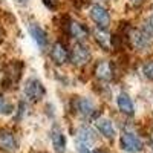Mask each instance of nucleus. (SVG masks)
<instances>
[{
	"mask_svg": "<svg viewBox=\"0 0 153 153\" xmlns=\"http://www.w3.org/2000/svg\"><path fill=\"white\" fill-rule=\"evenodd\" d=\"M89 17L91 20L97 25L98 29H107L110 26V12L106 6H103L101 3H95L89 9Z\"/></svg>",
	"mask_w": 153,
	"mask_h": 153,
	"instance_id": "obj_1",
	"label": "nucleus"
},
{
	"mask_svg": "<svg viewBox=\"0 0 153 153\" xmlns=\"http://www.w3.org/2000/svg\"><path fill=\"white\" fill-rule=\"evenodd\" d=\"M69 61L76 68H83L91 61V51L83 43L76 42L74 45V48L69 51Z\"/></svg>",
	"mask_w": 153,
	"mask_h": 153,
	"instance_id": "obj_2",
	"label": "nucleus"
},
{
	"mask_svg": "<svg viewBox=\"0 0 153 153\" xmlns=\"http://www.w3.org/2000/svg\"><path fill=\"white\" fill-rule=\"evenodd\" d=\"M120 146L127 153H138L144 149L143 139L133 132H123V135L120 138Z\"/></svg>",
	"mask_w": 153,
	"mask_h": 153,
	"instance_id": "obj_3",
	"label": "nucleus"
},
{
	"mask_svg": "<svg viewBox=\"0 0 153 153\" xmlns=\"http://www.w3.org/2000/svg\"><path fill=\"white\" fill-rule=\"evenodd\" d=\"M23 92H25V97H26L31 103H37V101H40L45 97L46 89H45V86H43V83L40 80L29 78L26 81V84H25Z\"/></svg>",
	"mask_w": 153,
	"mask_h": 153,
	"instance_id": "obj_4",
	"label": "nucleus"
},
{
	"mask_svg": "<svg viewBox=\"0 0 153 153\" xmlns=\"http://www.w3.org/2000/svg\"><path fill=\"white\" fill-rule=\"evenodd\" d=\"M66 34L71 38L76 40L78 43H83V42H86L87 38H89L91 31H89V28L86 26L84 23L76 22V20H69L68 25H66Z\"/></svg>",
	"mask_w": 153,
	"mask_h": 153,
	"instance_id": "obj_5",
	"label": "nucleus"
},
{
	"mask_svg": "<svg viewBox=\"0 0 153 153\" xmlns=\"http://www.w3.org/2000/svg\"><path fill=\"white\" fill-rule=\"evenodd\" d=\"M127 40L129 46L135 51H147L152 45V40L139 29H130L127 32Z\"/></svg>",
	"mask_w": 153,
	"mask_h": 153,
	"instance_id": "obj_6",
	"label": "nucleus"
},
{
	"mask_svg": "<svg viewBox=\"0 0 153 153\" xmlns=\"http://www.w3.org/2000/svg\"><path fill=\"white\" fill-rule=\"evenodd\" d=\"M94 74L100 81H112L115 76V66L109 60H100L94 68Z\"/></svg>",
	"mask_w": 153,
	"mask_h": 153,
	"instance_id": "obj_7",
	"label": "nucleus"
},
{
	"mask_svg": "<svg viewBox=\"0 0 153 153\" xmlns=\"http://www.w3.org/2000/svg\"><path fill=\"white\" fill-rule=\"evenodd\" d=\"M51 60L57 66H63L65 63L69 61V49L66 48L65 43L57 42L52 45V48H51Z\"/></svg>",
	"mask_w": 153,
	"mask_h": 153,
	"instance_id": "obj_8",
	"label": "nucleus"
},
{
	"mask_svg": "<svg viewBox=\"0 0 153 153\" xmlns=\"http://www.w3.org/2000/svg\"><path fill=\"white\" fill-rule=\"evenodd\" d=\"M17 147H19V143H17V138L14 133L8 129L0 130V149L11 153V152L17 150Z\"/></svg>",
	"mask_w": 153,
	"mask_h": 153,
	"instance_id": "obj_9",
	"label": "nucleus"
},
{
	"mask_svg": "<svg viewBox=\"0 0 153 153\" xmlns=\"http://www.w3.org/2000/svg\"><path fill=\"white\" fill-rule=\"evenodd\" d=\"M75 109H76V112H78L80 115H83L84 118H91V117H94V115L97 113L95 103H94L91 98H86V97L76 100Z\"/></svg>",
	"mask_w": 153,
	"mask_h": 153,
	"instance_id": "obj_10",
	"label": "nucleus"
},
{
	"mask_svg": "<svg viewBox=\"0 0 153 153\" xmlns=\"http://www.w3.org/2000/svg\"><path fill=\"white\" fill-rule=\"evenodd\" d=\"M95 141H97V135L91 127L83 126L78 129V132H76V143H78V146L91 147Z\"/></svg>",
	"mask_w": 153,
	"mask_h": 153,
	"instance_id": "obj_11",
	"label": "nucleus"
},
{
	"mask_svg": "<svg viewBox=\"0 0 153 153\" xmlns=\"http://www.w3.org/2000/svg\"><path fill=\"white\" fill-rule=\"evenodd\" d=\"M51 141H52L54 150L57 153H65L66 152V136L61 132L58 126H54L51 130Z\"/></svg>",
	"mask_w": 153,
	"mask_h": 153,
	"instance_id": "obj_12",
	"label": "nucleus"
},
{
	"mask_svg": "<svg viewBox=\"0 0 153 153\" xmlns=\"http://www.w3.org/2000/svg\"><path fill=\"white\" fill-rule=\"evenodd\" d=\"M117 106L120 109V112L123 115H126V117H132V115H135V104L132 98L127 95V94H120L117 97Z\"/></svg>",
	"mask_w": 153,
	"mask_h": 153,
	"instance_id": "obj_13",
	"label": "nucleus"
},
{
	"mask_svg": "<svg viewBox=\"0 0 153 153\" xmlns=\"http://www.w3.org/2000/svg\"><path fill=\"white\" fill-rule=\"evenodd\" d=\"M29 34L34 38V42L40 48H46L48 46V34H46V31L40 26V25H37V23L29 25Z\"/></svg>",
	"mask_w": 153,
	"mask_h": 153,
	"instance_id": "obj_14",
	"label": "nucleus"
},
{
	"mask_svg": "<svg viewBox=\"0 0 153 153\" xmlns=\"http://www.w3.org/2000/svg\"><path fill=\"white\" fill-rule=\"evenodd\" d=\"M97 130L100 132V135L106 138V139H113L117 136V130L113 127V123L110 120H98L97 121Z\"/></svg>",
	"mask_w": 153,
	"mask_h": 153,
	"instance_id": "obj_15",
	"label": "nucleus"
},
{
	"mask_svg": "<svg viewBox=\"0 0 153 153\" xmlns=\"http://www.w3.org/2000/svg\"><path fill=\"white\" fill-rule=\"evenodd\" d=\"M143 74L149 81H153V60H147L143 65Z\"/></svg>",
	"mask_w": 153,
	"mask_h": 153,
	"instance_id": "obj_16",
	"label": "nucleus"
},
{
	"mask_svg": "<svg viewBox=\"0 0 153 153\" xmlns=\"http://www.w3.org/2000/svg\"><path fill=\"white\" fill-rule=\"evenodd\" d=\"M143 32L150 38H153V17H150V19H147L146 22H144V25H143Z\"/></svg>",
	"mask_w": 153,
	"mask_h": 153,
	"instance_id": "obj_17",
	"label": "nucleus"
},
{
	"mask_svg": "<svg viewBox=\"0 0 153 153\" xmlns=\"http://www.w3.org/2000/svg\"><path fill=\"white\" fill-rule=\"evenodd\" d=\"M12 112V106L8 103V100L3 97V95H0V113H3V115H8Z\"/></svg>",
	"mask_w": 153,
	"mask_h": 153,
	"instance_id": "obj_18",
	"label": "nucleus"
},
{
	"mask_svg": "<svg viewBox=\"0 0 153 153\" xmlns=\"http://www.w3.org/2000/svg\"><path fill=\"white\" fill-rule=\"evenodd\" d=\"M43 2L49 9H55V6H57V0H43Z\"/></svg>",
	"mask_w": 153,
	"mask_h": 153,
	"instance_id": "obj_19",
	"label": "nucleus"
},
{
	"mask_svg": "<svg viewBox=\"0 0 153 153\" xmlns=\"http://www.w3.org/2000/svg\"><path fill=\"white\" fill-rule=\"evenodd\" d=\"M92 153H107V152H106L104 149H97V150H94Z\"/></svg>",
	"mask_w": 153,
	"mask_h": 153,
	"instance_id": "obj_20",
	"label": "nucleus"
},
{
	"mask_svg": "<svg viewBox=\"0 0 153 153\" xmlns=\"http://www.w3.org/2000/svg\"><path fill=\"white\" fill-rule=\"evenodd\" d=\"M129 2H130V3H135V5H138V3H141L143 0H129Z\"/></svg>",
	"mask_w": 153,
	"mask_h": 153,
	"instance_id": "obj_21",
	"label": "nucleus"
},
{
	"mask_svg": "<svg viewBox=\"0 0 153 153\" xmlns=\"http://www.w3.org/2000/svg\"><path fill=\"white\" fill-rule=\"evenodd\" d=\"M28 2H29V0H17V3H22V5L23 3H28Z\"/></svg>",
	"mask_w": 153,
	"mask_h": 153,
	"instance_id": "obj_22",
	"label": "nucleus"
},
{
	"mask_svg": "<svg viewBox=\"0 0 153 153\" xmlns=\"http://www.w3.org/2000/svg\"><path fill=\"white\" fill-rule=\"evenodd\" d=\"M150 146H152V150H153V136H152V141H150Z\"/></svg>",
	"mask_w": 153,
	"mask_h": 153,
	"instance_id": "obj_23",
	"label": "nucleus"
}]
</instances>
